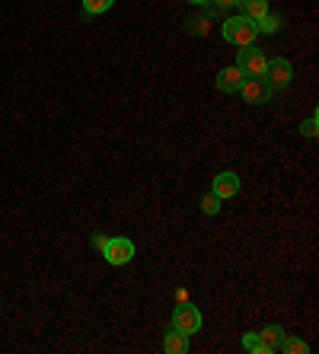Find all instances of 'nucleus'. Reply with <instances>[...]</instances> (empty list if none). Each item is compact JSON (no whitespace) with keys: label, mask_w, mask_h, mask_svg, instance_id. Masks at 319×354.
I'll return each mask as SVG.
<instances>
[{"label":"nucleus","mask_w":319,"mask_h":354,"mask_svg":"<svg viewBox=\"0 0 319 354\" xmlns=\"http://www.w3.org/2000/svg\"><path fill=\"white\" fill-rule=\"evenodd\" d=\"M224 39L230 41V45H239V48H246V45H255V23L246 17H233V19H224L221 26Z\"/></svg>","instance_id":"f257e3e1"},{"label":"nucleus","mask_w":319,"mask_h":354,"mask_svg":"<svg viewBox=\"0 0 319 354\" xmlns=\"http://www.w3.org/2000/svg\"><path fill=\"white\" fill-rule=\"evenodd\" d=\"M265 64H268V58H265V51L255 48V45H246L237 55V67L243 71V77H262Z\"/></svg>","instance_id":"f03ea898"},{"label":"nucleus","mask_w":319,"mask_h":354,"mask_svg":"<svg viewBox=\"0 0 319 354\" xmlns=\"http://www.w3.org/2000/svg\"><path fill=\"white\" fill-rule=\"evenodd\" d=\"M265 83L271 86V93H278V90H284L287 83L294 80V67H291V61H284V58H275V61H268L265 64Z\"/></svg>","instance_id":"7ed1b4c3"},{"label":"nucleus","mask_w":319,"mask_h":354,"mask_svg":"<svg viewBox=\"0 0 319 354\" xmlns=\"http://www.w3.org/2000/svg\"><path fill=\"white\" fill-rule=\"evenodd\" d=\"M172 329L185 332V335H195V332L201 329V313H198V306L182 300V304L176 306V313H172Z\"/></svg>","instance_id":"20e7f679"},{"label":"nucleus","mask_w":319,"mask_h":354,"mask_svg":"<svg viewBox=\"0 0 319 354\" xmlns=\"http://www.w3.org/2000/svg\"><path fill=\"white\" fill-rule=\"evenodd\" d=\"M102 256H106L109 265H128L134 259V243L125 236H115V239H106L102 246Z\"/></svg>","instance_id":"39448f33"},{"label":"nucleus","mask_w":319,"mask_h":354,"mask_svg":"<svg viewBox=\"0 0 319 354\" xmlns=\"http://www.w3.org/2000/svg\"><path fill=\"white\" fill-rule=\"evenodd\" d=\"M239 93H243V99L249 102V106H265L271 99V86L265 83V77H246L243 86H239Z\"/></svg>","instance_id":"423d86ee"},{"label":"nucleus","mask_w":319,"mask_h":354,"mask_svg":"<svg viewBox=\"0 0 319 354\" xmlns=\"http://www.w3.org/2000/svg\"><path fill=\"white\" fill-rule=\"evenodd\" d=\"M211 192L221 198V201L233 198L239 192V176L237 173H217V176H214V189Z\"/></svg>","instance_id":"0eeeda50"},{"label":"nucleus","mask_w":319,"mask_h":354,"mask_svg":"<svg viewBox=\"0 0 319 354\" xmlns=\"http://www.w3.org/2000/svg\"><path fill=\"white\" fill-rule=\"evenodd\" d=\"M243 71H239L237 64L233 67H224L221 74H217V90L221 93H239V86H243Z\"/></svg>","instance_id":"6e6552de"},{"label":"nucleus","mask_w":319,"mask_h":354,"mask_svg":"<svg viewBox=\"0 0 319 354\" xmlns=\"http://www.w3.org/2000/svg\"><path fill=\"white\" fill-rule=\"evenodd\" d=\"M166 354H185L188 351V335L179 329H170L166 332V342H163Z\"/></svg>","instance_id":"1a4fd4ad"},{"label":"nucleus","mask_w":319,"mask_h":354,"mask_svg":"<svg viewBox=\"0 0 319 354\" xmlns=\"http://www.w3.org/2000/svg\"><path fill=\"white\" fill-rule=\"evenodd\" d=\"M259 338H262L265 354H271V351H278L281 338H284V329H281V326H265V329L259 332Z\"/></svg>","instance_id":"9d476101"},{"label":"nucleus","mask_w":319,"mask_h":354,"mask_svg":"<svg viewBox=\"0 0 319 354\" xmlns=\"http://www.w3.org/2000/svg\"><path fill=\"white\" fill-rule=\"evenodd\" d=\"M239 7H243V17L246 19H262L268 13V0H239Z\"/></svg>","instance_id":"9b49d317"},{"label":"nucleus","mask_w":319,"mask_h":354,"mask_svg":"<svg viewBox=\"0 0 319 354\" xmlns=\"http://www.w3.org/2000/svg\"><path fill=\"white\" fill-rule=\"evenodd\" d=\"M255 32H265V35L281 32V17H271V13H265L262 19H255Z\"/></svg>","instance_id":"f8f14e48"},{"label":"nucleus","mask_w":319,"mask_h":354,"mask_svg":"<svg viewBox=\"0 0 319 354\" xmlns=\"http://www.w3.org/2000/svg\"><path fill=\"white\" fill-rule=\"evenodd\" d=\"M278 351H287V354H307V351H310V345H307L303 338H291V335H284V338H281V345H278Z\"/></svg>","instance_id":"ddd939ff"},{"label":"nucleus","mask_w":319,"mask_h":354,"mask_svg":"<svg viewBox=\"0 0 319 354\" xmlns=\"http://www.w3.org/2000/svg\"><path fill=\"white\" fill-rule=\"evenodd\" d=\"M115 0H83V17H99L112 7Z\"/></svg>","instance_id":"4468645a"},{"label":"nucleus","mask_w":319,"mask_h":354,"mask_svg":"<svg viewBox=\"0 0 319 354\" xmlns=\"http://www.w3.org/2000/svg\"><path fill=\"white\" fill-rule=\"evenodd\" d=\"M201 211H205L208 217H211V214H217V211H221V198L214 195V192H208V195L201 198Z\"/></svg>","instance_id":"2eb2a0df"},{"label":"nucleus","mask_w":319,"mask_h":354,"mask_svg":"<svg viewBox=\"0 0 319 354\" xmlns=\"http://www.w3.org/2000/svg\"><path fill=\"white\" fill-rule=\"evenodd\" d=\"M243 348H246V351H259V354H265L259 332H246V335H243Z\"/></svg>","instance_id":"dca6fc26"},{"label":"nucleus","mask_w":319,"mask_h":354,"mask_svg":"<svg viewBox=\"0 0 319 354\" xmlns=\"http://www.w3.org/2000/svg\"><path fill=\"white\" fill-rule=\"evenodd\" d=\"M303 134H307V138H316V115H310L307 118V122H303V128H300Z\"/></svg>","instance_id":"f3484780"},{"label":"nucleus","mask_w":319,"mask_h":354,"mask_svg":"<svg viewBox=\"0 0 319 354\" xmlns=\"http://www.w3.org/2000/svg\"><path fill=\"white\" fill-rule=\"evenodd\" d=\"M90 246L93 249H102V246H106V236H102V233H93V236H90Z\"/></svg>","instance_id":"a211bd4d"},{"label":"nucleus","mask_w":319,"mask_h":354,"mask_svg":"<svg viewBox=\"0 0 319 354\" xmlns=\"http://www.w3.org/2000/svg\"><path fill=\"white\" fill-rule=\"evenodd\" d=\"M214 3H217V7H237L239 0H214Z\"/></svg>","instance_id":"6ab92c4d"},{"label":"nucleus","mask_w":319,"mask_h":354,"mask_svg":"<svg viewBox=\"0 0 319 354\" xmlns=\"http://www.w3.org/2000/svg\"><path fill=\"white\" fill-rule=\"evenodd\" d=\"M188 3H195V7H205V3H211V0H188Z\"/></svg>","instance_id":"aec40b11"}]
</instances>
